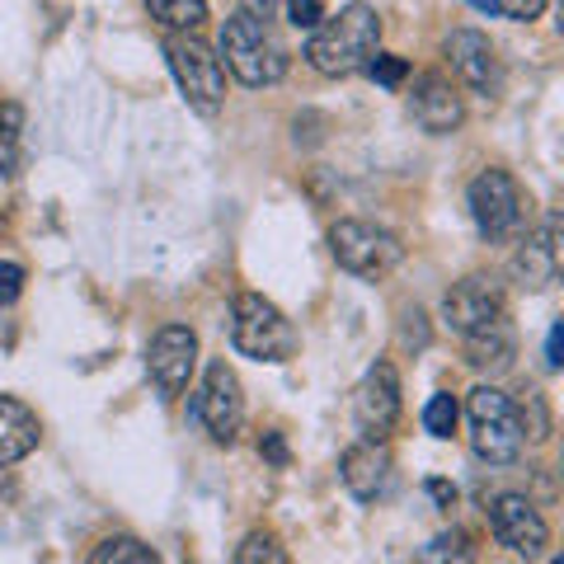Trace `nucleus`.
Wrapping results in <instances>:
<instances>
[{"mask_svg":"<svg viewBox=\"0 0 564 564\" xmlns=\"http://www.w3.org/2000/svg\"><path fill=\"white\" fill-rule=\"evenodd\" d=\"M161 555L151 545H141L137 536H109L90 551V564H155Z\"/></svg>","mask_w":564,"mask_h":564,"instance_id":"412c9836","label":"nucleus"},{"mask_svg":"<svg viewBox=\"0 0 564 564\" xmlns=\"http://www.w3.org/2000/svg\"><path fill=\"white\" fill-rule=\"evenodd\" d=\"M221 57H226V70H231L240 85H250V90H259V85H278L292 66L288 43L273 33V20H259V14H250V10H236L231 20H226Z\"/></svg>","mask_w":564,"mask_h":564,"instance_id":"f03ea898","label":"nucleus"},{"mask_svg":"<svg viewBox=\"0 0 564 564\" xmlns=\"http://www.w3.org/2000/svg\"><path fill=\"white\" fill-rule=\"evenodd\" d=\"M292 555L278 545V536H269V532H250L245 536V545L236 551V564H288Z\"/></svg>","mask_w":564,"mask_h":564,"instance_id":"4be33fe9","label":"nucleus"},{"mask_svg":"<svg viewBox=\"0 0 564 564\" xmlns=\"http://www.w3.org/2000/svg\"><path fill=\"white\" fill-rule=\"evenodd\" d=\"M489 532L499 545H508L522 560H541L551 545V527L536 513V503L527 494H494L489 499Z\"/></svg>","mask_w":564,"mask_h":564,"instance_id":"1a4fd4ad","label":"nucleus"},{"mask_svg":"<svg viewBox=\"0 0 564 564\" xmlns=\"http://www.w3.org/2000/svg\"><path fill=\"white\" fill-rule=\"evenodd\" d=\"M429 494H433V499L443 503V508H452V499H456V489H452L447 480H429Z\"/></svg>","mask_w":564,"mask_h":564,"instance_id":"473e14b6","label":"nucleus"},{"mask_svg":"<svg viewBox=\"0 0 564 564\" xmlns=\"http://www.w3.org/2000/svg\"><path fill=\"white\" fill-rule=\"evenodd\" d=\"M522 240V250L513 254V278H518V288L527 292H545L551 282L560 278V217L551 212V217L541 221V231L536 236H518Z\"/></svg>","mask_w":564,"mask_h":564,"instance_id":"2eb2a0df","label":"nucleus"},{"mask_svg":"<svg viewBox=\"0 0 564 564\" xmlns=\"http://www.w3.org/2000/svg\"><path fill=\"white\" fill-rule=\"evenodd\" d=\"M352 419H358L362 437H372V443H386V437L395 433V423H400V377H395L391 362L367 367V377L358 381V391H352Z\"/></svg>","mask_w":564,"mask_h":564,"instance_id":"9b49d317","label":"nucleus"},{"mask_svg":"<svg viewBox=\"0 0 564 564\" xmlns=\"http://www.w3.org/2000/svg\"><path fill=\"white\" fill-rule=\"evenodd\" d=\"M456 419H462V404H456L452 395H433L429 404H423V429H429L433 437H452Z\"/></svg>","mask_w":564,"mask_h":564,"instance_id":"5701e85b","label":"nucleus"},{"mask_svg":"<svg viewBox=\"0 0 564 564\" xmlns=\"http://www.w3.org/2000/svg\"><path fill=\"white\" fill-rule=\"evenodd\" d=\"M377 47H381L377 10L362 6V0H352V6H344L339 14H329V20H321L311 29L302 57L321 70V76L344 80V76H358V70H367V62L377 57Z\"/></svg>","mask_w":564,"mask_h":564,"instance_id":"f257e3e1","label":"nucleus"},{"mask_svg":"<svg viewBox=\"0 0 564 564\" xmlns=\"http://www.w3.org/2000/svg\"><path fill=\"white\" fill-rule=\"evenodd\" d=\"M20 292H24V269L14 259H0V306L20 302Z\"/></svg>","mask_w":564,"mask_h":564,"instance_id":"a878e982","label":"nucleus"},{"mask_svg":"<svg viewBox=\"0 0 564 564\" xmlns=\"http://www.w3.org/2000/svg\"><path fill=\"white\" fill-rule=\"evenodd\" d=\"M470 6L480 10V14H494V0H470Z\"/></svg>","mask_w":564,"mask_h":564,"instance_id":"72a5a7b5","label":"nucleus"},{"mask_svg":"<svg viewBox=\"0 0 564 564\" xmlns=\"http://www.w3.org/2000/svg\"><path fill=\"white\" fill-rule=\"evenodd\" d=\"M231 344L254 362H292L296 348H302L296 325L259 292H240L236 296V306H231Z\"/></svg>","mask_w":564,"mask_h":564,"instance_id":"20e7f679","label":"nucleus"},{"mask_svg":"<svg viewBox=\"0 0 564 564\" xmlns=\"http://www.w3.org/2000/svg\"><path fill=\"white\" fill-rule=\"evenodd\" d=\"M329 254L339 259V269H348L352 278L381 282L386 273H395L404 263V245L395 231H386L377 221L344 217V221H334V231H329Z\"/></svg>","mask_w":564,"mask_h":564,"instance_id":"39448f33","label":"nucleus"},{"mask_svg":"<svg viewBox=\"0 0 564 564\" xmlns=\"http://www.w3.org/2000/svg\"><path fill=\"white\" fill-rule=\"evenodd\" d=\"M410 118L423 132L447 137L466 122V99L443 70H423V76H414V90H410Z\"/></svg>","mask_w":564,"mask_h":564,"instance_id":"4468645a","label":"nucleus"},{"mask_svg":"<svg viewBox=\"0 0 564 564\" xmlns=\"http://www.w3.org/2000/svg\"><path fill=\"white\" fill-rule=\"evenodd\" d=\"M564 362V325H551V339H545V367H560Z\"/></svg>","mask_w":564,"mask_h":564,"instance_id":"c756f323","label":"nucleus"},{"mask_svg":"<svg viewBox=\"0 0 564 564\" xmlns=\"http://www.w3.org/2000/svg\"><path fill=\"white\" fill-rule=\"evenodd\" d=\"M240 10L259 14V20H278V14H282V0H240Z\"/></svg>","mask_w":564,"mask_h":564,"instance_id":"2f4dec72","label":"nucleus"},{"mask_svg":"<svg viewBox=\"0 0 564 564\" xmlns=\"http://www.w3.org/2000/svg\"><path fill=\"white\" fill-rule=\"evenodd\" d=\"M551 6V0H494V14H503V20H518V24H527V20H536V14Z\"/></svg>","mask_w":564,"mask_h":564,"instance_id":"bb28decb","label":"nucleus"},{"mask_svg":"<svg viewBox=\"0 0 564 564\" xmlns=\"http://www.w3.org/2000/svg\"><path fill=\"white\" fill-rule=\"evenodd\" d=\"M367 76H372L377 85H386V90H400L404 76H410V62L395 57V52H381V47H377V57L367 62Z\"/></svg>","mask_w":564,"mask_h":564,"instance_id":"b1692460","label":"nucleus"},{"mask_svg":"<svg viewBox=\"0 0 564 564\" xmlns=\"http://www.w3.org/2000/svg\"><path fill=\"white\" fill-rule=\"evenodd\" d=\"M508 315V296H503V288L494 278H485V273H470V278H462L456 288L443 296V321L462 334H475V329H489L494 321H503Z\"/></svg>","mask_w":564,"mask_h":564,"instance_id":"ddd939ff","label":"nucleus"},{"mask_svg":"<svg viewBox=\"0 0 564 564\" xmlns=\"http://www.w3.org/2000/svg\"><path fill=\"white\" fill-rule=\"evenodd\" d=\"M188 414L203 423L212 443H221V447L236 443L240 429H245V391H240V377L231 372V367H226V362H212L207 367L203 391L193 395Z\"/></svg>","mask_w":564,"mask_h":564,"instance_id":"6e6552de","label":"nucleus"},{"mask_svg":"<svg viewBox=\"0 0 564 564\" xmlns=\"http://www.w3.org/2000/svg\"><path fill=\"white\" fill-rule=\"evenodd\" d=\"M24 170V109L14 99L0 104V174H20Z\"/></svg>","mask_w":564,"mask_h":564,"instance_id":"6ab92c4d","label":"nucleus"},{"mask_svg":"<svg viewBox=\"0 0 564 564\" xmlns=\"http://www.w3.org/2000/svg\"><path fill=\"white\" fill-rule=\"evenodd\" d=\"M282 14H288V24L292 29H315V24H321L325 20V6H321V0H282Z\"/></svg>","mask_w":564,"mask_h":564,"instance_id":"393cba45","label":"nucleus"},{"mask_svg":"<svg viewBox=\"0 0 564 564\" xmlns=\"http://www.w3.org/2000/svg\"><path fill=\"white\" fill-rule=\"evenodd\" d=\"M404 344H410V348L429 344V325H423V311H404Z\"/></svg>","mask_w":564,"mask_h":564,"instance_id":"c85d7f7f","label":"nucleus"},{"mask_svg":"<svg viewBox=\"0 0 564 564\" xmlns=\"http://www.w3.org/2000/svg\"><path fill=\"white\" fill-rule=\"evenodd\" d=\"M151 10V20H161L165 29H203L207 24V0H141Z\"/></svg>","mask_w":564,"mask_h":564,"instance_id":"aec40b11","label":"nucleus"},{"mask_svg":"<svg viewBox=\"0 0 564 564\" xmlns=\"http://www.w3.org/2000/svg\"><path fill=\"white\" fill-rule=\"evenodd\" d=\"M447 555H456V560H466L470 551H466V536L462 532H452V536H437L429 551H423V560H447Z\"/></svg>","mask_w":564,"mask_h":564,"instance_id":"cd10ccee","label":"nucleus"},{"mask_svg":"<svg viewBox=\"0 0 564 564\" xmlns=\"http://www.w3.org/2000/svg\"><path fill=\"white\" fill-rule=\"evenodd\" d=\"M193 367H198V334H193L188 325L155 329V339L147 348V372L155 381V391H161V400L184 395Z\"/></svg>","mask_w":564,"mask_h":564,"instance_id":"f8f14e48","label":"nucleus"},{"mask_svg":"<svg viewBox=\"0 0 564 564\" xmlns=\"http://www.w3.org/2000/svg\"><path fill=\"white\" fill-rule=\"evenodd\" d=\"M443 57L452 62V76L462 80L470 95L494 99V95L503 90V62H499V47H494L485 33H475V29H456V33H447Z\"/></svg>","mask_w":564,"mask_h":564,"instance_id":"9d476101","label":"nucleus"},{"mask_svg":"<svg viewBox=\"0 0 564 564\" xmlns=\"http://www.w3.org/2000/svg\"><path fill=\"white\" fill-rule=\"evenodd\" d=\"M165 62L180 80L188 109L212 118L226 104V66L203 39H165Z\"/></svg>","mask_w":564,"mask_h":564,"instance_id":"0eeeda50","label":"nucleus"},{"mask_svg":"<svg viewBox=\"0 0 564 564\" xmlns=\"http://www.w3.org/2000/svg\"><path fill=\"white\" fill-rule=\"evenodd\" d=\"M470 221L489 245H508L527 231V198L508 170H485L470 180Z\"/></svg>","mask_w":564,"mask_h":564,"instance_id":"423d86ee","label":"nucleus"},{"mask_svg":"<svg viewBox=\"0 0 564 564\" xmlns=\"http://www.w3.org/2000/svg\"><path fill=\"white\" fill-rule=\"evenodd\" d=\"M518 358V334H513V321H494L489 329H475L466 334V362L480 367V372H508Z\"/></svg>","mask_w":564,"mask_h":564,"instance_id":"a211bd4d","label":"nucleus"},{"mask_svg":"<svg viewBox=\"0 0 564 564\" xmlns=\"http://www.w3.org/2000/svg\"><path fill=\"white\" fill-rule=\"evenodd\" d=\"M259 452L269 456L273 466H288V447H282V437H278V433H263V437H259Z\"/></svg>","mask_w":564,"mask_h":564,"instance_id":"7c9ffc66","label":"nucleus"},{"mask_svg":"<svg viewBox=\"0 0 564 564\" xmlns=\"http://www.w3.org/2000/svg\"><path fill=\"white\" fill-rule=\"evenodd\" d=\"M339 480L352 499H362V503L381 499L386 485H391V452H386V443H372V437L352 443L339 456Z\"/></svg>","mask_w":564,"mask_h":564,"instance_id":"dca6fc26","label":"nucleus"},{"mask_svg":"<svg viewBox=\"0 0 564 564\" xmlns=\"http://www.w3.org/2000/svg\"><path fill=\"white\" fill-rule=\"evenodd\" d=\"M39 437H43L39 414H33L24 400L0 395V466L24 462V456L39 447Z\"/></svg>","mask_w":564,"mask_h":564,"instance_id":"f3484780","label":"nucleus"},{"mask_svg":"<svg viewBox=\"0 0 564 564\" xmlns=\"http://www.w3.org/2000/svg\"><path fill=\"white\" fill-rule=\"evenodd\" d=\"M466 419H470V447H475L480 462L513 466L522 456L527 433H522L518 404L508 400L499 386H475L470 400H466Z\"/></svg>","mask_w":564,"mask_h":564,"instance_id":"7ed1b4c3","label":"nucleus"}]
</instances>
